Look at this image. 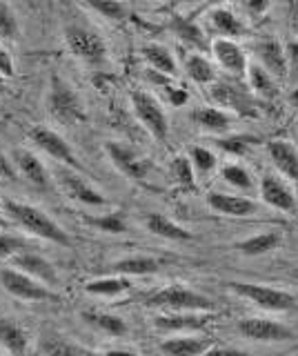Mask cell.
<instances>
[{"label":"cell","mask_w":298,"mask_h":356,"mask_svg":"<svg viewBox=\"0 0 298 356\" xmlns=\"http://www.w3.org/2000/svg\"><path fill=\"white\" fill-rule=\"evenodd\" d=\"M3 209L7 211L9 218H12L14 222H18L25 232L34 234V236H38L42 241H49V243H56V245H63V248H69L72 245L69 234L40 207L18 203V200H14V198H5Z\"/></svg>","instance_id":"6da1fadb"},{"label":"cell","mask_w":298,"mask_h":356,"mask_svg":"<svg viewBox=\"0 0 298 356\" xmlns=\"http://www.w3.org/2000/svg\"><path fill=\"white\" fill-rule=\"evenodd\" d=\"M47 109L53 120L63 122V125H78L85 120V105L76 89L63 81L58 74L51 76L49 92H47Z\"/></svg>","instance_id":"7a4b0ae2"},{"label":"cell","mask_w":298,"mask_h":356,"mask_svg":"<svg viewBox=\"0 0 298 356\" xmlns=\"http://www.w3.org/2000/svg\"><path fill=\"white\" fill-rule=\"evenodd\" d=\"M147 307L154 309H167V312H212L216 305L212 298L194 292V289L185 285H167L147 296Z\"/></svg>","instance_id":"3957f363"},{"label":"cell","mask_w":298,"mask_h":356,"mask_svg":"<svg viewBox=\"0 0 298 356\" xmlns=\"http://www.w3.org/2000/svg\"><path fill=\"white\" fill-rule=\"evenodd\" d=\"M131 109H134L136 118L142 122V127H145L154 138L156 140L167 138L169 118L156 96H151L145 89H134V92H131Z\"/></svg>","instance_id":"277c9868"},{"label":"cell","mask_w":298,"mask_h":356,"mask_svg":"<svg viewBox=\"0 0 298 356\" xmlns=\"http://www.w3.org/2000/svg\"><path fill=\"white\" fill-rule=\"evenodd\" d=\"M65 42H67L69 51L90 65H101L107 60V44L101 38V33H96L90 27L69 25L65 29Z\"/></svg>","instance_id":"5b68a950"},{"label":"cell","mask_w":298,"mask_h":356,"mask_svg":"<svg viewBox=\"0 0 298 356\" xmlns=\"http://www.w3.org/2000/svg\"><path fill=\"white\" fill-rule=\"evenodd\" d=\"M0 285H3L7 294H12L20 300H29V303H42V300L56 298V294L47 285H42L29 274L16 270V267H3L0 270Z\"/></svg>","instance_id":"8992f818"},{"label":"cell","mask_w":298,"mask_h":356,"mask_svg":"<svg viewBox=\"0 0 298 356\" xmlns=\"http://www.w3.org/2000/svg\"><path fill=\"white\" fill-rule=\"evenodd\" d=\"M229 287L242 298L251 300L254 305L267 312H285L296 305V298L290 292H283L279 287L260 285V283H229Z\"/></svg>","instance_id":"52a82bcc"},{"label":"cell","mask_w":298,"mask_h":356,"mask_svg":"<svg viewBox=\"0 0 298 356\" xmlns=\"http://www.w3.org/2000/svg\"><path fill=\"white\" fill-rule=\"evenodd\" d=\"M105 152L109 156V161L114 163V167L125 174L131 181H145L147 174L151 172V161L145 159L140 152H136L131 145L120 143V140H107Z\"/></svg>","instance_id":"ba28073f"},{"label":"cell","mask_w":298,"mask_h":356,"mask_svg":"<svg viewBox=\"0 0 298 356\" xmlns=\"http://www.w3.org/2000/svg\"><path fill=\"white\" fill-rule=\"evenodd\" d=\"M29 138L31 143L40 147L47 156H51L53 161L65 165V167H72V170H81V161L78 156L72 152V145L65 140L58 131H53L49 127H42V125H36L29 129Z\"/></svg>","instance_id":"9c48e42d"},{"label":"cell","mask_w":298,"mask_h":356,"mask_svg":"<svg viewBox=\"0 0 298 356\" xmlns=\"http://www.w3.org/2000/svg\"><path fill=\"white\" fill-rule=\"evenodd\" d=\"M56 178H58V183L63 185L65 192H67L74 200H81V203L92 205V207H105L109 203V200L98 192L94 185H90V181H87L83 174H78V170L58 165Z\"/></svg>","instance_id":"30bf717a"},{"label":"cell","mask_w":298,"mask_h":356,"mask_svg":"<svg viewBox=\"0 0 298 356\" xmlns=\"http://www.w3.org/2000/svg\"><path fill=\"white\" fill-rule=\"evenodd\" d=\"M238 332L245 339L258 341V343H281V341L294 339V332L274 318H256V316L242 318L238 323Z\"/></svg>","instance_id":"8fae6325"},{"label":"cell","mask_w":298,"mask_h":356,"mask_svg":"<svg viewBox=\"0 0 298 356\" xmlns=\"http://www.w3.org/2000/svg\"><path fill=\"white\" fill-rule=\"evenodd\" d=\"M12 267L16 270L29 274L31 278H36L42 285H47L49 289L58 287L60 285V278H58V272L56 267H53L45 256L40 254H34V252H20L12 259Z\"/></svg>","instance_id":"7c38bea8"},{"label":"cell","mask_w":298,"mask_h":356,"mask_svg":"<svg viewBox=\"0 0 298 356\" xmlns=\"http://www.w3.org/2000/svg\"><path fill=\"white\" fill-rule=\"evenodd\" d=\"M258 189H260V198L265 205L281 209V211H296V196L283 178L274 174H265L260 178Z\"/></svg>","instance_id":"4fadbf2b"},{"label":"cell","mask_w":298,"mask_h":356,"mask_svg":"<svg viewBox=\"0 0 298 356\" xmlns=\"http://www.w3.org/2000/svg\"><path fill=\"white\" fill-rule=\"evenodd\" d=\"M207 27L212 33H216L218 38H242L247 33V25L236 16V11H231L229 7H214L207 14Z\"/></svg>","instance_id":"5bb4252c"},{"label":"cell","mask_w":298,"mask_h":356,"mask_svg":"<svg viewBox=\"0 0 298 356\" xmlns=\"http://www.w3.org/2000/svg\"><path fill=\"white\" fill-rule=\"evenodd\" d=\"M212 51H214L216 63L223 67L225 72L234 74V76H247V70H249L247 56L236 40L216 38L212 42Z\"/></svg>","instance_id":"9a60e30c"},{"label":"cell","mask_w":298,"mask_h":356,"mask_svg":"<svg viewBox=\"0 0 298 356\" xmlns=\"http://www.w3.org/2000/svg\"><path fill=\"white\" fill-rule=\"evenodd\" d=\"M209 316L205 312H165L154 318L160 332H201L207 327Z\"/></svg>","instance_id":"2e32d148"},{"label":"cell","mask_w":298,"mask_h":356,"mask_svg":"<svg viewBox=\"0 0 298 356\" xmlns=\"http://www.w3.org/2000/svg\"><path fill=\"white\" fill-rule=\"evenodd\" d=\"M207 205L214 211H218V214L229 218H245L256 211V203L251 198L238 194H223V192H209Z\"/></svg>","instance_id":"e0dca14e"},{"label":"cell","mask_w":298,"mask_h":356,"mask_svg":"<svg viewBox=\"0 0 298 356\" xmlns=\"http://www.w3.org/2000/svg\"><path fill=\"white\" fill-rule=\"evenodd\" d=\"M256 56H258V65L265 72H270L274 78H283L287 74V67H290V56L283 49V44L279 40H260L256 44Z\"/></svg>","instance_id":"ac0fdd59"},{"label":"cell","mask_w":298,"mask_h":356,"mask_svg":"<svg viewBox=\"0 0 298 356\" xmlns=\"http://www.w3.org/2000/svg\"><path fill=\"white\" fill-rule=\"evenodd\" d=\"M267 156L272 159L276 170H279L287 181L298 183V149L290 140L267 143Z\"/></svg>","instance_id":"d6986e66"},{"label":"cell","mask_w":298,"mask_h":356,"mask_svg":"<svg viewBox=\"0 0 298 356\" xmlns=\"http://www.w3.org/2000/svg\"><path fill=\"white\" fill-rule=\"evenodd\" d=\"M212 98L220 107L238 111V114H254V100L247 92L240 87H234L231 83H214Z\"/></svg>","instance_id":"ffe728a7"},{"label":"cell","mask_w":298,"mask_h":356,"mask_svg":"<svg viewBox=\"0 0 298 356\" xmlns=\"http://www.w3.org/2000/svg\"><path fill=\"white\" fill-rule=\"evenodd\" d=\"M16 165H18L20 174H23L34 187L47 189L51 185L49 170H47L45 163H42L34 152H29V149H16Z\"/></svg>","instance_id":"44dd1931"},{"label":"cell","mask_w":298,"mask_h":356,"mask_svg":"<svg viewBox=\"0 0 298 356\" xmlns=\"http://www.w3.org/2000/svg\"><path fill=\"white\" fill-rule=\"evenodd\" d=\"M160 348L169 356H201L203 352L212 348V339L209 337H185V334H181V337L167 339Z\"/></svg>","instance_id":"7402d4cb"},{"label":"cell","mask_w":298,"mask_h":356,"mask_svg":"<svg viewBox=\"0 0 298 356\" xmlns=\"http://www.w3.org/2000/svg\"><path fill=\"white\" fill-rule=\"evenodd\" d=\"M0 343L12 356H25L29 348V337L14 321L0 318Z\"/></svg>","instance_id":"603a6c76"},{"label":"cell","mask_w":298,"mask_h":356,"mask_svg":"<svg viewBox=\"0 0 298 356\" xmlns=\"http://www.w3.org/2000/svg\"><path fill=\"white\" fill-rule=\"evenodd\" d=\"M192 120L201 129L212 131V134H223L231 125V116L225 109H218V107H196L192 111Z\"/></svg>","instance_id":"cb8c5ba5"},{"label":"cell","mask_w":298,"mask_h":356,"mask_svg":"<svg viewBox=\"0 0 298 356\" xmlns=\"http://www.w3.org/2000/svg\"><path fill=\"white\" fill-rule=\"evenodd\" d=\"M145 225L151 234H156V236L165 238V241H192L194 234L190 229L181 227L179 222H174L172 218L163 216V214H149Z\"/></svg>","instance_id":"d4e9b609"},{"label":"cell","mask_w":298,"mask_h":356,"mask_svg":"<svg viewBox=\"0 0 298 356\" xmlns=\"http://www.w3.org/2000/svg\"><path fill=\"white\" fill-rule=\"evenodd\" d=\"M114 274L116 276H145V274H156L160 270V263L154 256H129V259H120L114 263Z\"/></svg>","instance_id":"484cf974"},{"label":"cell","mask_w":298,"mask_h":356,"mask_svg":"<svg viewBox=\"0 0 298 356\" xmlns=\"http://www.w3.org/2000/svg\"><path fill=\"white\" fill-rule=\"evenodd\" d=\"M281 245V234L279 232H260L256 236H249L245 241L236 243V250L245 256H265L274 252Z\"/></svg>","instance_id":"4316f807"},{"label":"cell","mask_w":298,"mask_h":356,"mask_svg":"<svg viewBox=\"0 0 298 356\" xmlns=\"http://www.w3.org/2000/svg\"><path fill=\"white\" fill-rule=\"evenodd\" d=\"M142 54H145L147 63L156 70L158 74H165V76H174L176 74V60L172 51L165 47L160 42H149L142 47Z\"/></svg>","instance_id":"83f0119b"},{"label":"cell","mask_w":298,"mask_h":356,"mask_svg":"<svg viewBox=\"0 0 298 356\" xmlns=\"http://www.w3.org/2000/svg\"><path fill=\"white\" fill-rule=\"evenodd\" d=\"M247 81H249V89L254 92V96H260V98H274L276 94H279V87H276L274 76H272L270 72H265L260 65L249 63Z\"/></svg>","instance_id":"f1b7e54d"},{"label":"cell","mask_w":298,"mask_h":356,"mask_svg":"<svg viewBox=\"0 0 298 356\" xmlns=\"http://www.w3.org/2000/svg\"><path fill=\"white\" fill-rule=\"evenodd\" d=\"M129 287H131V281L127 276H105V278H96V281L85 283V292L94 296H118L127 292Z\"/></svg>","instance_id":"f546056e"},{"label":"cell","mask_w":298,"mask_h":356,"mask_svg":"<svg viewBox=\"0 0 298 356\" xmlns=\"http://www.w3.org/2000/svg\"><path fill=\"white\" fill-rule=\"evenodd\" d=\"M40 352H42V356H96L90 350H85L81 345H76L69 339H63V337L42 339Z\"/></svg>","instance_id":"4dcf8cb0"},{"label":"cell","mask_w":298,"mask_h":356,"mask_svg":"<svg viewBox=\"0 0 298 356\" xmlns=\"http://www.w3.org/2000/svg\"><path fill=\"white\" fill-rule=\"evenodd\" d=\"M83 318L90 323V325L109 334V337H125L127 334V323L114 314H105V312H83Z\"/></svg>","instance_id":"1f68e13d"},{"label":"cell","mask_w":298,"mask_h":356,"mask_svg":"<svg viewBox=\"0 0 298 356\" xmlns=\"http://www.w3.org/2000/svg\"><path fill=\"white\" fill-rule=\"evenodd\" d=\"M185 72H187V76H190L192 81L198 83V85L216 83V70H214V65L209 63V60L205 58V56H201V54L187 56V60H185Z\"/></svg>","instance_id":"d6a6232c"},{"label":"cell","mask_w":298,"mask_h":356,"mask_svg":"<svg viewBox=\"0 0 298 356\" xmlns=\"http://www.w3.org/2000/svg\"><path fill=\"white\" fill-rule=\"evenodd\" d=\"M87 222L107 234H125L129 229L123 211H109V214H103V216H92V218H87Z\"/></svg>","instance_id":"836d02e7"},{"label":"cell","mask_w":298,"mask_h":356,"mask_svg":"<svg viewBox=\"0 0 298 356\" xmlns=\"http://www.w3.org/2000/svg\"><path fill=\"white\" fill-rule=\"evenodd\" d=\"M172 27H174V31L179 33V36H181L183 40H187L190 44H194V47H201V49L205 47V36H203L201 27H198L194 20H187V18H174Z\"/></svg>","instance_id":"e575fe53"},{"label":"cell","mask_w":298,"mask_h":356,"mask_svg":"<svg viewBox=\"0 0 298 356\" xmlns=\"http://www.w3.org/2000/svg\"><path fill=\"white\" fill-rule=\"evenodd\" d=\"M169 172H172V178L179 185L187 187V189H192L194 187V165L192 161L187 159V156H176V159L172 161V167H169Z\"/></svg>","instance_id":"d590c367"},{"label":"cell","mask_w":298,"mask_h":356,"mask_svg":"<svg viewBox=\"0 0 298 356\" xmlns=\"http://www.w3.org/2000/svg\"><path fill=\"white\" fill-rule=\"evenodd\" d=\"M220 176H223V181H227L231 187H236V189H245L247 192V189L254 187L251 176L242 165H236V163L225 165L223 170H220Z\"/></svg>","instance_id":"8d00e7d4"},{"label":"cell","mask_w":298,"mask_h":356,"mask_svg":"<svg viewBox=\"0 0 298 356\" xmlns=\"http://www.w3.org/2000/svg\"><path fill=\"white\" fill-rule=\"evenodd\" d=\"M20 36V25L14 9L7 3H0V40H16Z\"/></svg>","instance_id":"74e56055"},{"label":"cell","mask_w":298,"mask_h":356,"mask_svg":"<svg viewBox=\"0 0 298 356\" xmlns=\"http://www.w3.org/2000/svg\"><path fill=\"white\" fill-rule=\"evenodd\" d=\"M190 161L194 165V170L198 174H209V172H214L216 170V165H218V159H216V154L212 149H207V147H201V145H196V147H192L190 152Z\"/></svg>","instance_id":"f35d334b"},{"label":"cell","mask_w":298,"mask_h":356,"mask_svg":"<svg viewBox=\"0 0 298 356\" xmlns=\"http://www.w3.org/2000/svg\"><path fill=\"white\" fill-rule=\"evenodd\" d=\"M87 7L109 20H123L127 16V7L116 0H94V3H87Z\"/></svg>","instance_id":"ab89813d"},{"label":"cell","mask_w":298,"mask_h":356,"mask_svg":"<svg viewBox=\"0 0 298 356\" xmlns=\"http://www.w3.org/2000/svg\"><path fill=\"white\" fill-rule=\"evenodd\" d=\"M25 245V238L14 236V234H0V259H14L16 254L23 252Z\"/></svg>","instance_id":"60d3db41"},{"label":"cell","mask_w":298,"mask_h":356,"mask_svg":"<svg viewBox=\"0 0 298 356\" xmlns=\"http://www.w3.org/2000/svg\"><path fill=\"white\" fill-rule=\"evenodd\" d=\"M247 143H251V138H220L218 140V147L220 149H225V152H229V154H242L247 149Z\"/></svg>","instance_id":"b9f144b4"},{"label":"cell","mask_w":298,"mask_h":356,"mask_svg":"<svg viewBox=\"0 0 298 356\" xmlns=\"http://www.w3.org/2000/svg\"><path fill=\"white\" fill-rule=\"evenodd\" d=\"M16 74V65H14V58L12 54L5 49V44L0 42V76L3 78H12Z\"/></svg>","instance_id":"7bdbcfd3"},{"label":"cell","mask_w":298,"mask_h":356,"mask_svg":"<svg viewBox=\"0 0 298 356\" xmlns=\"http://www.w3.org/2000/svg\"><path fill=\"white\" fill-rule=\"evenodd\" d=\"M201 356H249V354L236 348H227V345H212V348L203 352Z\"/></svg>","instance_id":"ee69618b"},{"label":"cell","mask_w":298,"mask_h":356,"mask_svg":"<svg viewBox=\"0 0 298 356\" xmlns=\"http://www.w3.org/2000/svg\"><path fill=\"white\" fill-rule=\"evenodd\" d=\"M165 92H167V96H169V103L176 105V107H179V105H185V103H187V98H190V96H187L185 89H181V87H165Z\"/></svg>","instance_id":"f6af8a7d"},{"label":"cell","mask_w":298,"mask_h":356,"mask_svg":"<svg viewBox=\"0 0 298 356\" xmlns=\"http://www.w3.org/2000/svg\"><path fill=\"white\" fill-rule=\"evenodd\" d=\"M245 7L251 14H263V11L270 9V3H265V0H249V3H245Z\"/></svg>","instance_id":"bcb514c9"},{"label":"cell","mask_w":298,"mask_h":356,"mask_svg":"<svg viewBox=\"0 0 298 356\" xmlns=\"http://www.w3.org/2000/svg\"><path fill=\"white\" fill-rule=\"evenodd\" d=\"M290 25H292L294 33L298 36V3H294V5L290 7Z\"/></svg>","instance_id":"7dc6e473"},{"label":"cell","mask_w":298,"mask_h":356,"mask_svg":"<svg viewBox=\"0 0 298 356\" xmlns=\"http://www.w3.org/2000/svg\"><path fill=\"white\" fill-rule=\"evenodd\" d=\"M105 356H138L136 352H125V350H109Z\"/></svg>","instance_id":"c3c4849f"},{"label":"cell","mask_w":298,"mask_h":356,"mask_svg":"<svg viewBox=\"0 0 298 356\" xmlns=\"http://www.w3.org/2000/svg\"><path fill=\"white\" fill-rule=\"evenodd\" d=\"M290 100H292V105L298 107V89H294V92L290 94Z\"/></svg>","instance_id":"681fc988"},{"label":"cell","mask_w":298,"mask_h":356,"mask_svg":"<svg viewBox=\"0 0 298 356\" xmlns=\"http://www.w3.org/2000/svg\"><path fill=\"white\" fill-rule=\"evenodd\" d=\"M3 92H7V83H5V78L0 76V94H3Z\"/></svg>","instance_id":"f907efd6"},{"label":"cell","mask_w":298,"mask_h":356,"mask_svg":"<svg viewBox=\"0 0 298 356\" xmlns=\"http://www.w3.org/2000/svg\"><path fill=\"white\" fill-rule=\"evenodd\" d=\"M292 276H294V281H296V283H298V267H296V270H294V272H292Z\"/></svg>","instance_id":"816d5d0a"}]
</instances>
